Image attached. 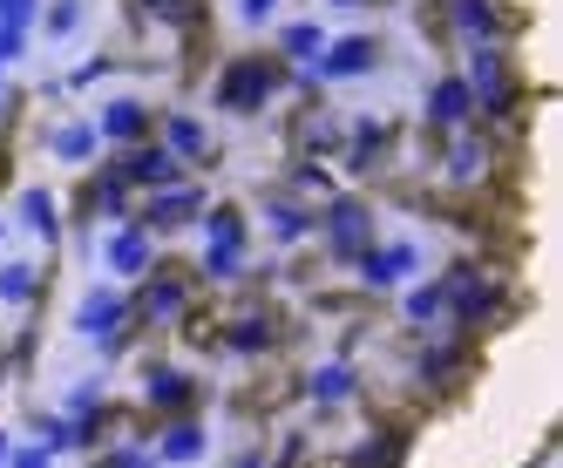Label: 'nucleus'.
<instances>
[{
  "instance_id": "obj_1",
  "label": "nucleus",
  "mask_w": 563,
  "mask_h": 468,
  "mask_svg": "<svg viewBox=\"0 0 563 468\" xmlns=\"http://www.w3.org/2000/svg\"><path fill=\"white\" fill-rule=\"evenodd\" d=\"M272 96V68L265 62H231L224 68V82H218V102L224 109H258Z\"/></svg>"
},
{
  "instance_id": "obj_2",
  "label": "nucleus",
  "mask_w": 563,
  "mask_h": 468,
  "mask_svg": "<svg viewBox=\"0 0 563 468\" xmlns=\"http://www.w3.org/2000/svg\"><path fill=\"white\" fill-rule=\"evenodd\" d=\"M374 62H380V48L367 42V34H353V42L319 48V68H312V75H327V82H346V75H367Z\"/></svg>"
},
{
  "instance_id": "obj_3",
  "label": "nucleus",
  "mask_w": 563,
  "mask_h": 468,
  "mask_svg": "<svg viewBox=\"0 0 563 468\" xmlns=\"http://www.w3.org/2000/svg\"><path fill=\"white\" fill-rule=\"evenodd\" d=\"M468 102L509 109V75H503V55L496 48H475V62H468Z\"/></svg>"
},
{
  "instance_id": "obj_4",
  "label": "nucleus",
  "mask_w": 563,
  "mask_h": 468,
  "mask_svg": "<svg viewBox=\"0 0 563 468\" xmlns=\"http://www.w3.org/2000/svg\"><path fill=\"white\" fill-rule=\"evenodd\" d=\"M205 265L218 271V279L245 265V224H238V211H218V218H211V258H205Z\"/></svg>"
},
{
  "instance_id": "obj_5",
  "label": "nucleus",
  "mask_w": 563,
  "mask_h": 468,
  "mask_svg": "<svg viewBox=\"0 0 563 468\" xmlns=\"http://www.w3.org/2000/svg\"><path fill=\"white\" fill-rule=\"evenodd\" d=\"M115 183H150V190H170V183H177V156H170V149H143V156H130V170L115 177Z\"/></svg>"
},
{
  "instance_id": "obj_6",
  "label": "nucleus",
  "mask_w": 563,
  "mask_h": 468,
  "mask_svg": "<svg viewBox=\"0 0 563 468\" xmlns=\"http://www.w3.org/2000/svg\"><path fill=\"white\" fill-rule=\"evenodd\" d=\"M143 123H150V115H143V102H109L102 109V123H96V136H109V143H136L143 136Z\"/></svg>"
},
{
  "instance_id": "obj_7",
  "label": "nucleus",
  "mask_w": 563,
  "mask_h": 468,
  "mask_svg": "<svg viewBox=\"0 0 563 468\" xmlns=\"http://www.w3.org/2000/svg\"><path fill=\"white\" fill-rule=\"evenodd\" d=\"M143 265H150V231H115V238H109V271L136 279Z\"/></svg>"
},
{
  "instance_id": "obj_8",
  "label": "nucleus",
  "mask_w": 563,
  "mask_h": 468,
  "mask_svg": "<svg viewBox=\"0 0 563 468\" xmlns=\"http://www.w3.org/2000/svg\"><path fill=\"white\" fill-rule=\"evenodd\" d=\"M449 8H455V27L468 34L475 48H489V42H496V8H489V0H449Z\"/></svg>"
},
{
  "instance_id": "obj_9",
  "label": "nucleus",
  "mask_w": 563,
  "mask_h": 468,
  "mask_svg": "<svg viewBox=\"0 0 563 468\" xmlns=\"http://www.w3.org/2000/svg\"><path fill=\"white\" fill-rule=\"evenodd\" d=\"M428 115H434V123H462V115H468V82H462V75H449V82H434V96H428Z\"/></svg>"
},
{
  "instance_id": "obj_10",
  "label": "nucleus",
  "mask_w": 563,
  "mask_h": 468,
  "mask_svg": "<svg viewBox=\"0 0 563 468\" xmlns=\"http://www.w3.org/2000/svg\"><path fill=\"white\" fill-rule=\"evenodd\" d=\"M360 271H367L374 286H387V279H400V271H415V245H394V252H367V258H360Z\"/></svg>"
},
{
  "instance_id": "obj_11",
  "label": "nucleus",
  "mask_w": 563,
  "mask_h": 468,
  "mask_svg": "<svg viewBox=\"0 0 563 468\" xmlns=\"http://www.w3.org/2000/svg\"><path fill=\"white\" fill-rule=\"evenodd\" d=\"M333 245L346 258H360V245H367V211H360V204H340L333 211Z\"/></svg>"
},
{
  "instance_id": "obj_12",
  "label": "nucleus",
  "mask_w": 563,
  "mask_h": 468,
  "mask_svg": "<svg viewBox=\"0 0 563 468\" xmlns=\"http://www.w3.org/2000/svg\"><path fill=\"white\" fill-rule=\"evenodd\" d=\"M55 156H62V164H89V156H96V123H68L55 136Z\"/></svg>"
},
{
  "instance_id": "obj_13",
  "label": "nucleus",
  "mask_w": 563,
  "mask_h": 468,
  "mask_svg": "<svg viewBox=\"0 0 563 468\" xmlns=\"http://www.w3.org/2000/svg\"><path fill=\"white\" fill-rule=\"evenodd\" d=\"M197 455H205V427L197 421H184V427L164 435V461H197Z\"/></svg>"
},
{
  "instance_id": "obj_14",
  "label": "nucleus",
  "mask_w": 563,
  "mask_h": 468,
  "mask_svg": "<svg viewBox=\"0 0 563 468\" xmlns=\"http://www.w3.org/2000/svg\"><path fill=\"white\" fill-rule=\"evenodd\" d=\"M184 218H197V190H164L150 204V224H184Z\"/></svg>"
},
{
  "instance_id": "obj_15",
  "label": "nucleus",
  "mask_w": 563,
  "mask_h": 468,
  "mask_svg": "<svg viewBox=\"0 0 563 468\" xmlns=\"http://www.w3.org/2000/svg\"><path fill=\"white\" fill-rule=\"evenodd\" d=\"M115 320H123V299H89L82 312H75V326H82V333H102V326H115Z\"/></svg>"
},
{
  "instance_id": "obj_16",
  "label": "nucleus",
  "mask_w": 563,
  "mask_h": 468,
  "mask_svg": "<svg viewBox=\"0 0 563 468\" xmlns=\"http://www.w3.org/2000/svg\"><path fill=\"white\" fill-rule=\"evenodd\" d=\"M164 149H170V156H205V130H197L190 115H177V123L164 130Z\"/></svg>"
},
{
  "instance_id": "obj_17",
  "label": "nucleus",
  "mask_w": 563,
  "mask_h": 468,
  "mask_svg": "<svg viewBox=\"0 0 563 468\" xmlns=\"http://www.w3.org/2000/svg\"><path fill=\"white\" fill-rule=\"evenodd\" d=\"M27 292H34V271H27V265H0V299L21 305Z\"/></svg>"
},
{
  "instance_id": "obj_18",
  "label": "nucleus",
  "mask_w": 563,
  "mask_h": 468,
  "mask_svg": "<svg viewBox=\"0 0 563 468\" xmlns=\"http://www.w3.org/2000/svg\"><path fill=\"white\" fill-rule=\"evenodd\" d=\"M21 218H27L34 231H42V238L55 231V211H48V198H42V190H27V198H21Z\"/></svg>"
},
{
  "instance_id": "obj_19",
  "label": "nucleus",
  "mask_w": 563,
  "mask_h": 468,
  "mask_svg": "<svg viewBox=\"0 0 563 468\" xmlns=\"http://www.w3.org/2000/svg\"><path fill=\"white\" fill-rule=\"evenodd\" d=\"M346 387H353V374H346V367H327V374H319V380H312V394H319V401H327V408H333V401L346 394Z\"/></svg>"
},
{
  "instance_id": "obj_20",
  "label": "nucleus",
  "mask_w": 563,
  "mask_h": 468,
  "mask_svg": "<svg viewBox=\"0 0 563 468\" xmlns=\"http://www.w3.org/2000/svg\"><path fill=\"white\" fill-rule=\"evenodd\" d=\"M177 305H184V286H177V279H164V286L150 292V312H156V320H170Z\"/></svg>"
},
{
  "instance_id": "obj_21",
  "label": "nucleus",
  "mask_w": 563,
  "mask_h": 468,
  "mask_svg": "<svg viewBox=\"0 0 563 468\" xmlns=\"http://www.w3.org/2000/svg\"><path fill=\"white\" fill-rule=\"evenodd\" d=\"M231 346H238V354H258V346H265V326H258V320L231 326Z\"/></svg>"
},
{
  "instance_id": "obj_22",
  "label": "nucleus",
  "mask_w": 563,
  "mask_h": 468,
  "mask_svg": "<svg viewBox=\"0 0 563 468\" xmlns=\"http://www.w3.org/2000/svg\"><path fill=\"white\" fill-rule=\"evenodd\" d=\"M150 394L164 401V408H177V401H184V380H177V374H156V380H150Z\"/></svg>"
},
{
  "instance_id": "obj_23",
  "label": "nucleus",
  "mask_w": 563,
  "mask_h": 468,
  "mask_svg": "<svg viewBox=\"0 0 563 468\" xmlns=\"http://www.w3.org/2000/svg\"><path fill=\"white\" fill-rule=\"evenodd\" d=\"M286 55H319V34L312 27H286Z\"/></svg>"
},
{
  "instance_id": "obj_24",
  "label": "nucleus",
  "mask_w": 563,
  "mask_h": 468,
  "mask_svg": "<svg viewBox=\"0 0 563 468\" xmlns=\"http://www.w3.org/2000/svg\"><path fill=\"white\" fill-rule=\"evenodd\" d=\"M408 312H415V320H434V312H441V286L415 292V299H408Z\"/></svg>"
},
{
  "instance_id": "obj_25",
  "label": "nucleus",
  "mask_w": 563,
  "mask_h": 468,
  "mask_svg": "<svg viewBox=\"0 0 563 468\" xmlns=\"http://www.w3.org/2000/svg\"><path fill=\"white\" fill-rule=\"evenodd\" d=\"M68 27H75V0H62V8L48 14V34H68Z\"/></svg>"
},
{
  "instance_id": "obj_26",
  "label": "nucleus",
  "mask_w": 563,
  "mask_h": 468,
  "mask_svg": "<svg viewBox=\"0 0 563 468\" xmlns=\"http://www.w3.org/2000/svg\"><path fill=\"white\" fill-rule=\"evenodd\" d=\"M14 468H48V455H42V448H21V461H14Z\"/></svg>"
},
{
  "instance_id": "obj_27",
  "label": "nucleus",
  "mask_w": 563,
  "mask_h": 468,
  "mask_svg": "<svg viewBox=\"0 0 563 468\" xmlns=\"http://www.w3.org/2000/svg\"><path fill=\"white\" fill-rule=\"evenodd\" d=\"M265 8H272V0H245V14H252V21H258V14H265Z\"/></svg>"
}]
</instances>
